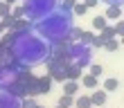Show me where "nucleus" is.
I'll use <instances>...</instances> for the list:
<instances>
[{
    "label": "nucleus",
    "mask_w": 124,
    "mask_h": 108,
    "mask_svg": "<svg viewBox=\"0 0 124 108\" xmlns=\"http://www.w3.org/2000/svg\"><path fill=\"white\" fill-rule=\"evenodd\" d=\"M90 45H93V47H101V45H104V38H101V36H95Z\"/></svg>",
    "instance_id": "nucleus-26"
},
{
    "label": "nucleus",
    "mask_w": 124,
    "mask_h": 108,
    "mask_svg": "<svg viewBox=\"0 0 124 108\" xmlns=\"http://www.w3.org/2000/svg\"><path fill=\"white\" fill-rule=\"evenodd\" d=\"M84 5H86V9H93V7L99 5V0H84Z\"/></svg>",
    "instance_id": "nucleus-27"
},
{
    "label": "nucleus",
    "mask_w": 124,
    "mask_h": 108,
    "mask_svg": "<svg viewBox=\"0 0 124 108\" xmlns=\"http://www.w3.org/2000/svg\"><path fill=\"white\" fill-rule=\"evenodd\" d=\"M68 59L75 63L79 70H86L93 63V50L90 45H84V43H70V50H68Z\"/></svg>",
    "instance_id": "nucleus-4"
},
{
    "label": "nucleus",
    "mask_w": 124,
    "mask_h": 108,
    "mask_svg": "<svg viewBox=\"0 0 124 108\" xmlns=\"http://www.w3.org/2000/svg\"><path fill=\"white\" fill-rule=\"evenodd\" d=\"M11 18H25V11H23V7H11Z\"/></svg>",
    "instance_id": "nucleus-23"
},
{
    "label": "nucleus",
    "mask_w": 124,
    "mask_h": 108,
    "mask_svg": "<svg viewBox=\"0 0 124 108\" xmlns=\"http://www.w3.org/2000/svg\"><path fill=\"white\" fill-rule=\"evenodd\" d=\"M88 68H90V74H93V77H97V79L104 74V68H101V65H97V63H90Z\"/></svg>",
    "instance_id": "nucleus-22"
},
{
    "label": "nucleus",
    "mask_w": 124,
    "mask_h": 108,
    "mask_svg": "<svg viewBox=\"0 0 124 108\" xmlns=\"http://www.w3.org/2000/svg\"><path fill=\"white\" fill-rule=\"evenodd\" d=\"M97 83H99V79H97V77H93V74H81V86H84V88H88V90H97Z\"/></svg>",
    "instance_id": "nucleus-12"
},
{
    "label": "nucleus",
    "mask_w": 124,
    "mask_h": 108,
    "mask_svg": "<svg viewBox=\"0 0 124 108\" xmlns=\"http://www.w3.org/2000/svg\"><path fill=\"white\" fill-rule=\"evenodd\" d=\"M9 52H11V59L18 63V68L25 70V68H36L45 63L50 59L52 45L45 38H41L34 29H25V32H14Z\"/></svg>",
    "instance_id": "nucleus-1"
},
{
    "label": "nucleus",
    "mask_w": 124,
    "mask_h": 108,
    "mask_svg": "<svg viewBox=\"0 0 124 108\" xmlns=\"http://www.w3.org/2000/svg\"><path fill=\"white\" fill-rule=\"evenodd\" d=\"M20 2H23L20 7L25 11V18L30 23H39L59 7V0H20Z\"/></svg>",
    "instance_id": "nucleus-3"
},
{
    "label": "nucleus",
    "mask_w": 124,
    "mask_h": 108,
    "mask_svg": "<svg viewBox=\"0 0 124 108\" xmlns=\"http://www.w3.org/2000/svg\"><path fill=\"white\" fill-rule=\"evenodd\" d=\"M36 106V99L34 97H25L23 99V108H34Z\"/></svg>",
    "instance_id": "nucleus-24"
},
{
    "label": "nucleus",
    "mask_w": 124,
    "mask_h": 108,
    "mask_svg": "<svg viewBox=\"0 0 124 108\" xmlns=\"http://www.w3.org/2000/svg\"><path fill=\"white\" fill-rule=\"evenodd\" d=\"M106 25H108V20H106L104 16H95V18H93V29H95V32H101Z\"/></svg>",
    "instance_id": "nucleus-16"
},
{
    "label": "nucleus",
    "mask_w": 124,
    "mask_h": 108,
    "mask_svg": "<svg viewBox=\"0 0 124 108\" xmlns=\"http://www.w3.org/2000/svg\"><path fill=\"white\" fill-rule=\"evenodd\" d=\"M95 38V32H81V38H79V43H84V45H90Z\"/></svg>",
    "instance_id": "nucleus-20"
},
{
    "label": "nucleus",
    "mask_w": 124,
    "mask_h": 108,
    "mask_svg": "<svg viewBox=\"0 0 124 108\" xmlns=\"http://www.w3.org/2000/svg\"><path fill=\"white\" fill-rule=\"evenodd\" d=\"M113 29H115V36H117V38H120V36L124 34V23H122V20H117V25H115Z\"/></svg>",
    "instance_id": "nucleus-25"
},
{
    "label": "nucleus",
    "mask_w": 124,
    "mask_h": 108,
    "mask_svg": "<svg viewBox=\"0 0 124 108\" xmlns=\"http://www.w3.org/2000/svg\"><path fill=\"white\" fill-rule=\"evenodd\" d=\"M0 108H23V99L11 95L9 90H0Z\"/></svg>",
    "instance_id": "nucleus-6"
},
{
    "label": "nucleus",
    "mask_w": 124,
    "mask_h": 108,
    "mask_svg": "<svg viewBox=\"0 0 124 108\" xmlns=\"http://www.w3.org/2000/svg\"><path fill=\"white\" fill-rule=\"evenodd\" d=\"M99 2H106V5H120V7H122V0H99Z\"/></svg>",
    "instance_id": "nucleus-28"
},
{
    "label": "nucleus",
    "mask_w": 124,
    "mask_h": 108,
    "mask_svg": "<svg viewBox=\"0 0 124 108\" xmlns=\"http://www.w3.org/2000/svg\"><path fill=\"white\" fill-rule=\"evenodd\" d=\"M75 108H93L90 106V97L88 95H77L75 97Z\"/></svg>",
    "instance_id": "nucleus-14"
},
{
    "label": "nucleus",
    "mask_w": 124,
    "mask_h": 108,
    "mask_svg": "<svg viewBox=\"0 0 124 108\" xmlns=\"http://www.w3.org/2000/svg\"><path fill=\"white\" fill-rule=\"evenodd\" d=\"M101 47L108 50V52H117V50H120V38H108V41H104Z\"/></svg>",
    "instance_id": "nucleus-17"
},
{
    "label": "nucleus",
    "mask_w": 124,
    "mask_h": 108,
    "mask_svg": "<svg viewBox=\"0 0 124 108\" xmlns=\"http://www.w3.org/2000/svg\"><path fill=\"white\" fill-rule=\"evenodd\" d=\"M117 88H120V81L115 77H111V79H106V81H104V92H115Z\"/></svg>",
    "instance_id": "nucleus-15"
},
{
    "label": "nucleus",
    "mask_w": 124,
    "mask_h": 108,
    "mask_svg": "<svg viewBox=\"0 0 124 108\" xmlns=\"http://www.w3.org/2000/svg\"><path fill=\"white\" fill-rule=\"evenodd\" d=\"M56 106H61V108H75V97L61 95V97H59V104H56Z\"/></svg>",
    "instance_id": "nucleus-18"
},
{
    "label": "nucleus",
    "mask_w": 124,
    "mask_h": 108,
    "mask_svg": "<svg viewBox=\"0 0 124 108\" xmlns=\"http://www.w3.org/2000/svg\"><path fill=\"white\" fill-rule=\"evenodd\" d=\"M7 16H11V5L0 2V20H2V18H7Z\"/></svg>",
    "instance_id": "nucleus-21"
},
{
    "label": "nucleus",
    "mask_w": 124,
    "mask_h": 108,
    "mask_svg": "<svg viewBox=\"0 0 124 108\" xmlns=\"http://www.w3.org/2000/svg\"><path fill=\"white\" fill-rule=\"evenodd\" d=\"M20 72L23 70L18 68L16 61H11L9 65H2L0 68V90H9L11 86L20 79Z\"/></svg>",
    "instance_id": "nucleus-5"
},
{
    "label": "nucleus",
    "mask_w": 124,
    "mask_h": 108,
    "mask_svg": "<svg viewBox=\"0 0 124 108\" xmlns=\"http://www.w3.org/2000/svg\"><path fill=\"white\" fill-rule=\"evenodd\" d=\"M2 2H7V5H14V2H16V0H2Z\"/></svg>",
    "instance_id": "nucleus-29"
},
{
    "label": "nucleus",
    "mask_w": 124,
    "mask_h": 108,
    "mask_svg": "<svg viewBox=\"0 0 124 108\" xmlns=\"http://www.w3.org/2000/svg\"><path fill=\"white\" fill-rule=\"evenodd\" d=\"M79 90H81V86H79V81H63V95L68 97H77Z\"/></svg>",
    "instance_id": "nucleus-8"
},
{
    "label": "nucleus",
    "mask_w": 124,
    "mask_h": 108,
    "mask_svg": "<svg viewBox=\"0 0 124 108\" xmlns=\"http://www.w3.org/2000/svg\"><path fill=\"white\" fill-rule=\"evenodd\" d=\"M72 27H75V23H72V11L56 7L50 16H45L43 20H39V23H34L32 29H36V34H39L41 38H45L50 45H52V43H61V41L68 38Z\"/></svg>",
    "instance_id": "nucleus-2"
},
{
    "label": "nucleus",
    "mask_w": 124,
    "mask_h": 108,
    "mask_svg": "<svg viewBox=\"0 0 124 108\" xmlns=\"http://www.w3.org/2000/svg\"><path fill=\"white\" fill-rule=\"evenodd\" d=\"M0 2H2V0H0Z\"/></svg>",
    "instance_id": "nucleus-32"
},
{
    "label": "nucleus",
    "mask_w": 124,
    "mask_h": 108,
    "mask_svg": "<svg viewBox=\"0 0 124 108\" xmlns=\"http://www.w3.org/2000/svg\"><path fill=\"white\" fill-rule=\"evenodd\" d=\"M104 18H106V20H120V18H122V7H120V5H108Z\"/></svg>",
    "instance_id": "nucleus-11"
},
{
    "label": "nucleus",
    "mask_w": 124,
    "mask_h": 108,
    "mask_svg": "<svg viewBox=\"0 0 124 108\" xmlns=\"http://www.w3.org/2000/svg\"><path fill=\"white\" fill-rule=\"evenodd\" d=\"M56 108H61V106H56Z\"/></svg>",
    "instance_id": "nucleus-31"
},
{
    "label": "nucleus",
    "mask_w": 124,
    "mask_h": 108,
    "mask_svg": "<svg viewBox=\"0 0 124 108\" xmlns=\"http://www.w3.org/2000/svg\"><path fill=\"white\" fill-rule=\"evenodd\" d=\"M81 72L84 70H79L75 63H70V65L65 68V81H79V79H81Z\"/></svg>",
    "instance_id": "nucleus-9"
},
{
    "label": "nucleus",
    "mask_w": 124,
    "mask_h": 108,
    "mask_svg": "<svg viewBox=\"0 0 124 108\" xmlns=\"http://www.w3.org/2000/svg\"><path fill=\"white\" fill-rule=\"evenodd\" d=\"M86 11H88V9H86L84 2H75V7H72V16H84Z\"/></svg>",
    "instance_id": "nucleus-19"
},
{
    "label": "nucleus",
    "mask_w": 124,
    "mask_h": 108,
    "mask_svg": "<svg viewBox=\"0 0 124 108\" xmlns=\"http://www.w3.org/2000/svg\"><path fill=\"white\" fill-rule=\"evenodd\" d=\"M34 108H45V106H41V104H36V106H34Z\"/></svg>",
    "instance_id": "nucleus-30"
},
{
    "label": "nucleus",
    "mask_w": 124,
    "mask_h": 108,
    "mask_svg": "<svg viewBox=\"0 0 124 108\" xmlns=\"http://www.w3.org/2000/svg\"><path fill=\"white\" fill-rule=\"evenodd\" d=\"M11 61H14V59H11V52H9V47L0 43V68H2V65H9Z\"/></svg>",
    "instance_id": "nucleus-13"
},
{
    "label": "nucleus",
    "mask_w": 124,
    "mask_h": 108,
    "mask_svg": "<svg viewBox=\"0 0 124 108\" xmlns=\"http://www.w3.org/2000/svg\"><path fill=\"white\" fill-rule=\"evenodd\" d=\"M88 97H90V106H104L106 104V92L104 90H93Z\"/></svg>",
    "instance_id": "nucleus-10"
},
{
    "label": "nucleus",
    "mask_w": 124,
    "mask_h": 108,
    "mask_svg": "<svg viewBox=\"0 0 124 108\" xmlns=\"http://www.w3.org/2000/svg\"><path fill=\"white\" fill-rule=\"evenodd\" d=\"M52 79H50L47 74L45 77H39V81H36V95H47L50 88H52Z\"/></svg>",
    "instance_id": "nucleus-7"
}]
</instances>
